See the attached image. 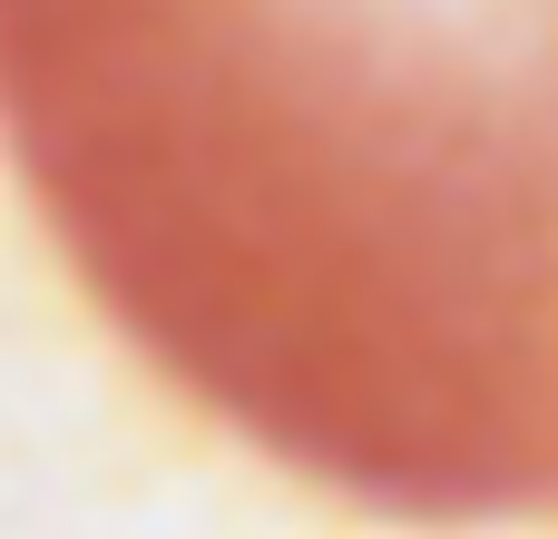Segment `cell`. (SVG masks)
I'll return each mask as SVG.
<instances>
[{
    "mask_svg": "<svg viewBox=\"0 0 558 539\" xmlns=\"http://www.w3.org/2000/svg\"><path fill=\"white\" fill-rule=\"evenodd\" d=\"M0 147L265 462L558 520V0H0Z\"/></svg>",
    "mask_w": 558,
    "mask_h": 539,
    "instance_id": "obj_1",
    "label": "cell"
}]
</instances>
